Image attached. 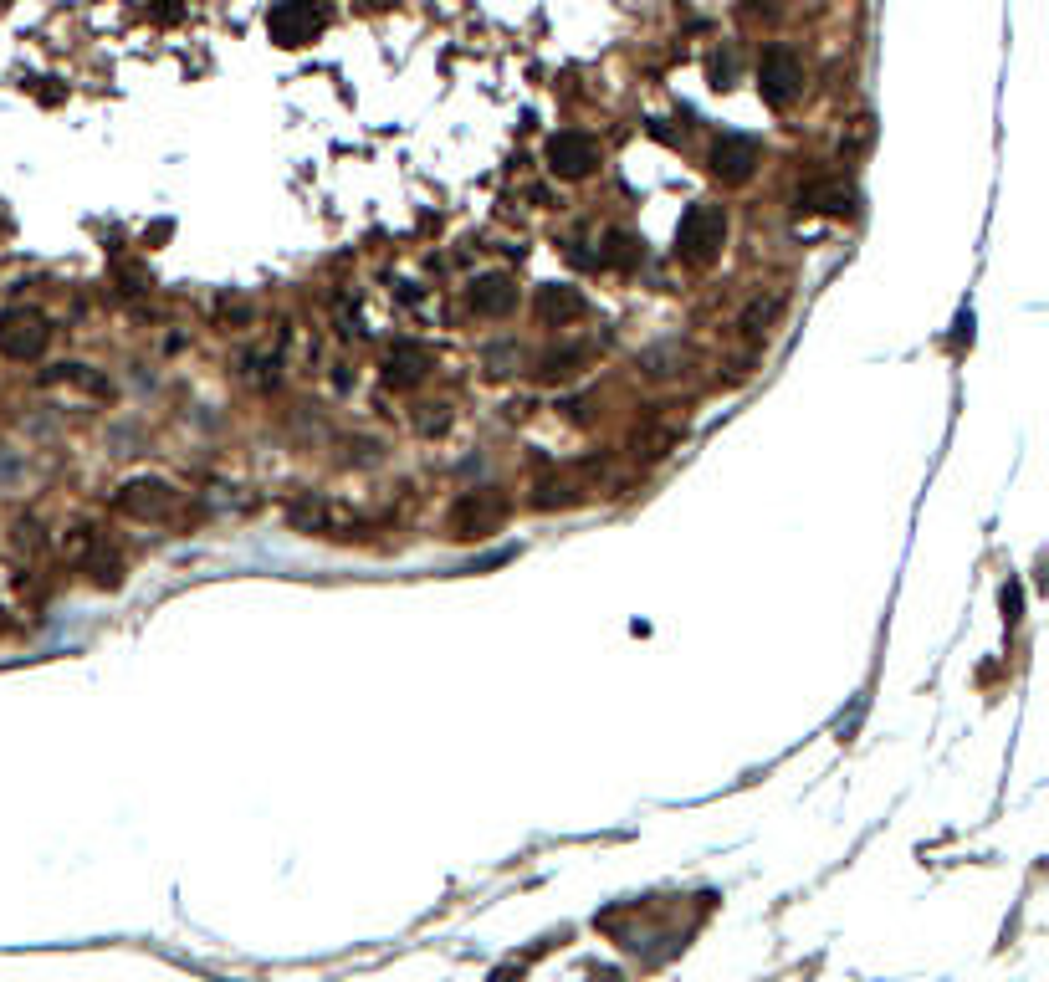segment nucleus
<instances>
[{"instance_id":"6","label":"nucleus","mask_w":1049,"mask_h":982,"mask_svg":"<svg viewBox=\"0 0 1049 982\" xmlns=\"http://www.w3.org/2000/svg\"><path fill=\"white\" fill-rule=\"evenodd\" d=\"M41 338H47V333H41V323L36 318H21V312L0 323V348H6L11 359H31V353L41 348Z\"/></svg>"},{"instance_id":"10","label":"nucleus","mask_w":1049,"mask_h":982,"mask_svg":"<svg viewBox=\"0 0 1049 982\" xmlns=\"http://www.w3.org/2000/svg\"><path fill=\"white\" fill-rule=\"evenodd\" d=\"M543 307H548V312H558V318H568V312H579V297H574V292H548V297H543Z\"/></svg>"},{"instance_id":"2","label":"nucleus","mask_w":1049,"mask_h":982,"mask_svg":"<svg viewBox=\"0 0 1049 982\" xmlns=\"http://www.w3.org/2000/svg\"><path fill=\"white\" fill-rule=\"evenodd\" d=\"M267 31H272V41H282V47H302V41H313L323 31V11L313 0H282V6H272V16H267Z\"/></svg>"},{"instance_id":"7","label":"nucleus","mask_w":1049,"mask_h":982,"mask_svg":"<svg viewBox=\"0 0 1049 982\" xmlns=\"http://www.w3.org/2000/svg\"><path fill=\"white\" fill-rule=\"evenodd\" d=\"M471 302H476V312H507L512 302H517V287H507V282H482L471 292Z\"/></svg>"},{"instance_id":"4","label":"nucleus","mask_w":1049,"mask_h":982,"mask_svg":"<svg viewBox=\"0 0 1049 982\" xmlns=\"http://www.w3.org/2000/svg\"><path fill=\"white\" fill-rule=\"evenodd\" d=\"M548 164H553V174H563V180H584V174L599 164V149H594V139H584V133H558L548 144Z\"/></svg>"},{"instance_id":"9","label":"nucleus","mask_w":1049,"mask_h":982,"mask_svg":"<svg viewBox=\"0 0 1049 982\" xmlns=\"http://www.w3.org/2000/svg\"><path fill=\"white\" fill-rule=\"evenodd\" d=\"M604 261H609V266H630V261H635V241L615 231V236H609V246H604Z\"/></svg>"},{"instance_id":"5","label":"nucleus","mask_w":1049,"mask_h":982,"mask_svg":"<svg viewBox=\"0 0 1049 982\" xmlns=\"http://www.w3.org/2000/svg\"><path fill=\"white\" fill-rule=\"evenodd\" d=\"M753 164H758V139H742V133H727V139H717L712 169L722 174L727 185H742V180L753 174Z\"/></svg>"},{"instance_id":"8","label":"nucleus","mask_w":1049,"mask_h":982,"mask_svg":"<svg viewBox=\"0 0 1049 982\" xmlns=\"http://www.w3.org/2000/svg\"><path fill=\"white\" fill-rule=\"evenodd\" d=\"M850 195L840 190V185H809V190H799V205L804 210H840Z\"/></svg>"},{"instance_id":"1","label":"nucleus","mask_w":1049,"mask_h":982,"mask_svg":"<svg viewBox=\"0 0 1049 982\" xmlns=\"http://www.w3.org/2000/svg\"><path fill=\"white\" fill-rule=\"evenodd\" d=\"M722 236H727V215H722V205H691V210L681 215L676 251H681L686 261H707V256L722 246Z\"/></svg>"},{"instance_id":"12","label":"nucleus","mask_w":1049,"mask_h":982,"mask_svg":"<svg viewBox=\"0 0 1049 982\" xmlns=\"http://www.w3.org/2000/svg\"><path fill=\"white\" fill-rule=\"evenodd\" d=\"M374 6H389V0H374Z\"/></svg>"},{"instance_id":"3","label":"nucleus","mask_w":1049,"mask_h":982,"mask_svg":"<svg viewBox=\"0 0 1049 982\" xmlns=\"http://www.w3.org/2000/svg\"><path fill=\"white\" fill-rule=\"evenodd\" d=\"M758 87H763V98L768 103H789L799 87H804V67H799V57L789 52V47H768L763 52V62H758Z\"/></svg>"},{"instance_id":"11","label":"nucleus","mask_w":1049,"mask_h":982,"mask_svg":"<svg viewBox=\"0 0 1049 982\" xmlns=\"http://www.w3.org/2000/svg\"><path fill=\"white\" fill-rule=\"evenodd\" d=\"M748 6H753V11H773V6H778V0H748Z\"/></svg>"}]
</instances>
